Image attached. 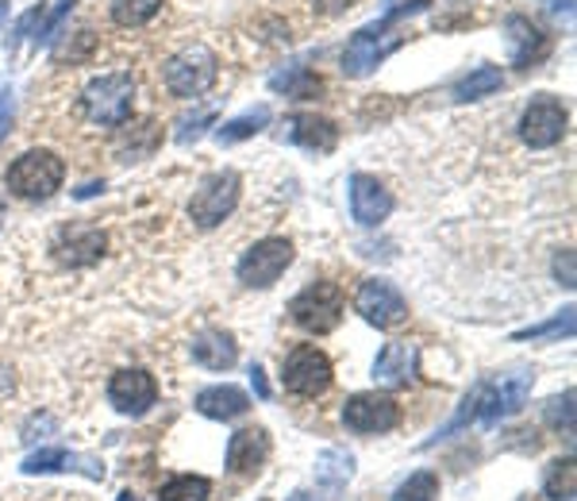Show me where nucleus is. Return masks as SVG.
Here are the masks:
<instances>
[{"label": "nucleus", "mask_w": 577, "mask_h": 501, "mask_svg": "<svg viewBox=\"0 0 577 501\" xmlns=\"http://www.w3.org/2000/svg\"><path fill=\"white\" fill-rule=\"evenodd\" d=\"M427 8H432V0L393 4L385 16H381V20H373V23H365V28L354 31V39L347 43V51H343V74L347 78L373 74V70H378L381 62L396 51V47H404V39H409V28H404V23H409L412 16H424Z\"/></svg>", "instance_id": "1"}, {"label": "nucleus", "mask_w": 577, "mask_h": 501, "mask_svg": "<svg viewBox=\"0 0 577 501\" xmlns=\"http://www.w3.org/2000/svg\"><path fill=\"white\" fill-rule=\"evenodd\" d=\"M62 177H66V163H62L54 151L35 147L23 151L12 166L4 170V185L20 201H47L62 190Z\"/></svg>", "instance_id": "2"}, {"label": "nucleus", "mask_w": 577, "mask_h": 501, "mask_svg": "<svg viewBox=\"0 0 577 501\" xmlns=\"http://www.w3.org/2000/svg\"><path fill=\"white\" fill-rule=\"evenodd\" d=\"M81 109L93 124L101 127H124L135 109V78L116 70V74H101L85 85L81 93Z\"/></svg>", "instance_id": "3"}, {"label": "nucleus", "mask_w": 577, "mask_h": 501, "mask_svg": "<svg viewBox=\"0 0 577 501\" xmlns=\"http://www.w3.org/2000/svg\"><path fill=\"white\" fill-rule=\"evenodd\" d=\"M343 313H347V297H343V289H339L336 282H312V286H305L289 301L292 325L305 328V333H312V336L336 333L339 320H343Z\"/></svg>", "instance_id": "4"}, {"label": "nucleus", "mask_w": 577, "mask_h": 501, "mask_svg": "<svg viewBox=\"0 0 577 501\" xmlns=\"http://www.w3.org/2000/svg\"><path fill=\"white\" fill-rule=\"evenodd\" d=\"M162 78H166V89L174 96H185V101H197V96H205L208 89L216 85L219 78V59L208 47H185V51H177L174 59L166 62V70H162Z\"/></svg>", "instance_id": "5"}, {"label": "nucleus", "mask_w": 577, "mask_h": 501, "mask_svg": "<svg viewBox=\"0 0 577 501\" xmlns=\"http://www.w3.org/2000/svg\"><path fill=\"white\" fill-rule=\"evenodd\" d=\"M532 386H535V375L527 367H516V370H508V375H497L493 382H482L477 386V393H482V401H477V420H482V425H497V420H505V417H516L519 409H524Z\"/></svg>", "instance_id": "6"}, {"label": "nucleus", "mask_w": 577, "mask_h": 501, "mask_svg": "<svg viewBox=\"0 0 577 501\" xmlns=\"http://www.w3.org/2000/svg\"><path fill=\"white\" fill-rule=\"evenodd\" d=\"M331 378H336V367L316 344H297L281 362V382L297 398H320L331 386Z\"/></svg>", "instance_id": "7"}, {"label": "nucleus", "mask_w": 577, "mask_h": 501, "mask_svg": "<svg viewBox=\"0 0 577 501\" xmlns=\"http://www.w3.org/2000/svg\"><path fill=\"white\" fill-rule=\"evenodd\" d=\"M239 190H243V182L235 170H216V174H208L189 201L193 224H197V228H216V224H224L227 216L235 213V205H239Z\"/></svg>", "instance_id": "8"}, {"label": "nucleus", "mask_w": 577, "mask_h": 501, "mask_svg": "<svg viewBox=\"0 0 577 501\" xmlns=\"http://www.w3.org/2000/svg\"><path fill=\"white\" fill-rule=\"evenodd\" d=\"M292 255H297V250H292L289 239H281V236L258 239V244L239 258L235 274H239L243 286H250V289H270L274 282H278L281 274L289 270Z\"/></svg>", "instance_id": "9"}, {"label": "nucleus", "mask_w": 577, "mask_h": 501, "mask_svg": "<svg viewBox=\"0 0 577 501\" xmlns=\"http://www.w3.org/2000/svg\"><path fill=\"white\" fill-rule=\"evenodd\" d=\"M566 124H570V112L563 109V101L550 93H539L519 116V140L532 151H547L566 135Z\"/></svg>", "instance_id": "10"}, {"label": "nucleus", "mask_w": 577, "mask_h": 501, "mask_svg": "<svg viewBox=\"0 0 577 501\" xmlns=\"http://www.w3.org/2000/svg\"><path fill=\"white\" fill-rule=\"evenodd\" d=\"M354 309H359L365 325H373V328H396L409 320V301H404L401 289L385 278L362 282L359 297H354Z\"/></svg>", "instance_id": "11"}, {"label": "nucleus", "mask_w": 577, "mask_h": 501, "mask_svg": "<svg viewBox=\"0 0 577 501\" xmlns=\"http://www.w3.org/2000/svg\"><path fill=\"white\" fill-rule=\"evenodd\" d=\"M343 425L362 436L393 432L401 425V406L389 393H354L343 401Z\"/></svg>", "instance_id": "12"}, {"label": "nucleus", "mask_w": 577, "mask_h": 501, "mask_svg": "<svg viewBox=\"0 0 577 501\" xmlns=\"http://www.w3.org/2000/svg\"><path fill=\"white\" fill-rule=\"evenodd\" d=\"M104 247H109V236H104L96 224H81V221H73V224H62L59 228V236H54V258H59L62 266H93V263H101V255H104Z\"/></svg>", "instance_id": "13"}, {"label": "nucleus", "mask_w": 577, "mask_h": 501, "mask_svg": "<svg viewBox=\"0 0 577 501\" xmlns=\"http://www.w3.org/2000/svg\"><path fill=\"white\" fill-rule=\"evenodd\" d=\"M109 401L127 417H143L146 409L158 401V382H154L151 370L143 367H127V370H116L109 382Z\"/></svg>", "instance_id": "14"}, {"label": "nucleus", "mask_w": 577, "mask_h": 501, "mask_svg": "<svg viewBox=\"0 0 577 501\" xmlns=\"http://www.w3.org/2000/svg\"><path fill=\"white\" fill-rule=\"evenodd\" d=\"M393 213V193L378 182L373 174L351 177V216L362 228H378L385 216Z\"/></svg>", "instance_id": "15"}, {"label": "nucleus", "mask_w": 577, "mask_h": 501, "mask_svg": "<svg viewBox=\"0 0 577 501\" xmlns=\"http://www.w3.org/2000/svg\"><path fill=\"white\" fill-rule=\"evenodd\" d=\"M416 359H420V347L409 344V339H396V344H385L373 359V382L389 386H409L416 378Z\"/></svg>", "instance_id": "16"}, {"label": "nucleus", "mask_w": 577, "mask_h": 501, "mask_svg": "<svg viewBox=\"0 0 577 501\" xmlns=\"http://www.w3.org/2000/svg\"><path fill=\"white\" fill-rule=\"evenodd\" d=\"M23 471L28 474H47V471H70V474H85V479L101 482L104 479V463L93 456H81V451L66 448H43L35 456L23 459Z\"/></svg>", "instance_id": "17"}, {"label": "nucleus", "mask_w": 577, "mask_h": 501, "mask_svg": "<svg viewBox=\"0 0 577 501\" xmlns=\"http://www.w3.org/2000/svg\"><path fill=\"white\" fill-rule=\"evenodd\" d=\"M266 459H270V436H266V428H239L231 436V443H227V467L235 474H243V479L262 471Z\"/></svg>", "instance_id": "18"}, {"label": "nucleus", "mask_w": 577, "mask_h": 501, "mask_svg": "<svg viewBox=\"0 0 577 501\" xmlns=\"http://www.w3.org/2000/svg\"><path fill=\"white\" fill-rule=\"evenodd\" d=\"M286 140L305 151H316V155H328V151H336V143H339V127L331 124L328 116L300 112V116L286 120Z\"/></svg>", "instance_id": "19"}, {"label": "nucleus", "mask_w": 577, "mask_h": 501, "mask_svg": "<svg viewBox=\"0 0 577 501\" xmlns=\"http://www.w3.org/2000/svg\"><path fill=\"white\" fill-rule=\"evenodd\" d=\"M505 31H508V54H512V67L527 70L547 54V35L535 28L527 16H508L505 20Z\"/></svg>", "instance_id": "20"}, {"label": "nucleus", "mask_w": 577, "mask_h": 501, "mask_svg": "<svg viewBox=\"0 0 577 501\" xmlns=\"http://www.w3.org/2000/svg\"><path fill=\"white\" fill-rule=\"evenodd\" d=\"M250 409V398L247 390L239 386L224 382V386H208V390L197 393V413L208 417V420H235Z\"/></svg>", "instance_id": "21"}, {"label": "nucleus", "mask_w": 577, "mask_h": 501, "mask_svg": "<svg viewBox=\"0 0 577 501\" xmlns=\"http://www.w3.org/2000/svg\"><path fill=\"white\" fill-rule=\"evenodd\" d=\"M193 359L208 370H227L239 359V347H235V336L224 333V328H205V333L193 336Z\"/></svg>", "instance_id": "22"}, {"label": "nucleus", "mask_w": 577, "mask_h": 501, "mask_svg": "<svg viewBox=\"0 0 577 501\" xmlns=\"http://www.w3.org/2000/svg\"><path fill=\"white\" fill-rule=\"evenodd\" d=\"M270 89H274V93L297 96V101H308V96H316L323 89V78L316 74V70H308V67H300V62H292V67L278 70V74L270 78Z\"/></svg>", "instance_id": "23"}, {"label": "nucleus", "mask_w": 577, "mask_h": 501, "mask_svg": "<svg viewBox=\"0 0 577 501\" xmlns=\"http://www.w3.org/2000/svg\"><path fill=\"white\" fill-rule=\"evenodd\" d=\"M354 474V456L343 448H328L320 459H316V482L328 490H343Z\"/></svg>", "instance_id": "24"}, {"label": "nucleus", "mask_w": 577, "mask_h": 501, "mask_svg": "<svg viewBox=\"0 0 577 501\" xmlns=\"http://www.w3.org/2000/svg\"><path fill=\"white\" fill-rule=\"evenodd\" d=\"M270 124V104H258V109H250V112H243V116H235V120H227L224 127L216 132V140L224 143H243V140H250V135H258L262 127Z\"/></svg>", "instance_id": "25"}, {"label": "nucleus", "mask_w": 577, "mask_h": 501, "mask_svg": "<svg viewBox=\"0 0 577 501\" xmlns=\"http://www.w3.org/2000/svg\"><path fill=\"white\" fill-rule=\"evenodd\" d=\"M501 85H505L501 67H477V70H470L458 85H454V96H458V101H482V96L497 93Z\"/></svg>", "instance_id": "26"}, {"label": "nucleus", "mask_w": 577, "mask_h": 501, "mask_svg": "<svg viewBox=\"0 0 577 501\" xmlns=\"http://www.w3.org/2000/svg\"><path fill=\"white\" fill-rule=\"evenodd\" d=\"M574 459H555V463L547 467V474H543V494H547L550 501H574Z\"/></svg>", "instance_id": "27"}, {"label": "nucleus", "mask_w": 577, "mask_h": 501, "mask_svg": "<svg viewBox=\"0 0 577 501\" xmlns=\"http://www.w3.org/2000/svg\"><path fill=\"white\" fill-rule=\"evenodd\" d=\"M162 12V0H112V20L120 28H143Z\"/></svg>", "instance_id": "28"}, {"label": "nucleus", "mask_w": 577, "mask_h": 501, "mask_svg": "<svg viewBox=\"0 0 577 501\" xmlns=\"http://www.w3.org/2000/svg\"><path fill=\"white\" fill-rule=\"evenodd\" d=\"M213 482L205 474H177L162 487V501H208Z\"/></svg>", "instance_id": "29"}, {"label": "nucleus", "mask_w": 577, "mask_h": 501, "mask_svg": "<svg viewBox=\"0 0 577 501\" xmlns=\"http://www.w3.org/2000/svg\"><path fill=\"white\" fill-rule=\"evenodd\" d=\"M563 336H574V309H563L555 320L524 328V333H516L512 339H516V344H527V339H532V344H535V339H563Z\"/></svg>", "instance_id": "30"}, {"label": "nucleus", "mask_w": 577, "mask_h": 501, "mask_svg": "<svg viewBox=\"0 0 577 501\" xmlns=\"http://www.w3.org/2000/svg\"><path fill=\"white\" fill-rule=\"evenodd\" d=\"M393 501H439V479L432 471L412 474V479L393 494Z\"/></svg>", "instance_id": "31"}, {"label": "nucleus", "mask_w": 577, "mask_h": 501, "mask_svg": "<svg viewBox=\"0 0 577 501\" xmlns=\"http://www.w3.org/2000/svg\"><path fill=\"white\" fill-rule=\"evenodd\" d=\"M216 120V104H200L197 112H189V116H182L177 120V143H193V140H200L205 135V127L213 124Z\"/></svg>", "instance_id": "32"}, {"label": "nucleus", "mask_w": 577, "mask_h": 501, "mask_svg": "<svg viewBox=\"0 0 577 501\" xmlns=\"http://www.w3.org/2000/svg\"><path fill=\"white\" fill-rule=\"evenodd\" d=\"M12 124H16V93H12V82L0 78V143L8 140Z\"/></svg>", "instance_id": "33"}, {"label": "nucleus", "mask_w": 577, "mask_h": 501, "mask_svg": "<svg viewBox=\"0 0 577 501\" xmlns=\"http://www.w3.org/2000/svg\"><path fill=\"white\" fill-rule=\"evenodd\" d=\"M547 417H550V425H555V428H566V436H570V432H574V390H566V398H555V401H550Z\"/></svg>", "instance_id": "34"}, {"label": "nucleus", "mask_w": 577, "mask_h": 501, "mask_svg": "<svg viewBox=\"0 0 577 501\" xmlns=\"http://www.w3.org/2000/svg\"><path fill=\"white\" fill-rule=\"evenodd\" d=\"M308 4H312L316 12H323V16H336V12H347V8H354L359 0H308Z\"/></svg>", "instance_id": "35"}, {"label": "nucleus", "mask_w": 577, "mask_h": 501, "mask_svg": "<svg viewBox=\"0 0 577 501\" xmlns=\"http://www.w3.org/2000/svg\"><path fill=\"white\" fill-rule=\"evenodd\" d=\"M555 274L563 278V286H574V250H563V255H558Z\"/></svg>", "instance_id": "36"}, {"label": "nucleus", "mask_w": 577, "mask_h": 501, "mask_svg": "<svg viewBox=\"0 0 577 501\" xmlns=\"http://www.w3.org/2000/svg\"><path fill=\"white\" fill-rule=\"evenodd\" d=\"M250 386H255L258 398H270V382H266L262 367H250Z\"/></svg>", "instance_id": "37"}, {"label": "nucleus", "mask_w": 577, "mask_h": 501, "mask_svg": "<svg viewBox=\"0 0 577 501\" xmlns=\"http://www.w3.org/2000/svg\"><path fill=\"white\" fill-rule=\"evenodd\" d=\"M4 221H8V205H4V197H0V228H4Z\"/></svg>", "instance_id": "38"}, {"label": "nucleus", "mask_w": 577, "mask_h": 501, "mask_svg": "<svg viewBox=\"0 0 577 501\" xmlns=\"http://www.w3.org/2000/svg\"><path fill=\"white\" fill-rule=\"evenodd\" d=\"M289 501H316V498H312V494H305V490H300V494H292Z\"/></svg>", "instance_id": "39"}, {"label": "nucleus", "mask_w": 577, "mask_h": 501, "mask_svg": "<svg viewBox=\"0 0 577 501\" xmlns=\"http://www.w3.org/2000/svg\"><path fill=\"white\" fill-rule=\"evenodd\" d=\"M116 501H140V498H135V494H132V490H124V494H120Z\"/></svg>", "instance_id": "40"}, {"label": "nucleus", "mask_w": 577, "mask_h": 501, "mask_svg": "<svg viewBox=\"0 0 577 501\" xmlns=\"http://www.w3.org/2000/svg\"><path fill=\"white\" fill-rule=\"evenodd\" d=\"M4 16H8V0H0V23H4Z\"/></svg>", "instance_id": "41"}, {"label": "nucleus", "mask_w": 577, "mask_h": 501, "mask_svg": "<svg viewBox=\"0 0 577 501\" xmlns=\"http://www.w3.org/2000/svg\"><path fill=\"white\" fill-rule=\"evenodd\" d=\"M262 501H266V498H262Z\"/></svg>", "instance_id": "42"}]
</instances>
